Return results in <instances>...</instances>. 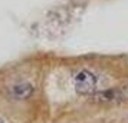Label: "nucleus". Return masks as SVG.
<instances>
[{"label":"nucleus","instance_id":"obj_1","mask_svg":"<svg viewBox=\"0 0 128 123\" xmlns=\"http://www.w3.org/2000/svg\"><path fill=\"white\" fill-rule=\"evenodd\" d=\"M98 76L89 69L81 67L72 72V84L78 94L82 96H91L98 90Z\"/></svg>","mask_w":128,"mask_h":123},{"label":"nucleus","instance_id":"obj_2","mask_svg":"<svg viewBox=\"0 0 128 123\" xmlns=\"http://www.w3.org/2000/svg\"><path fill=\"white\" fill-rule=\"evenodd\" d=\"M88 99L96 105H118L125 102V96L121 87H108L102 90H96L95 93L88 96Z\"/></svg>","mask_w":128,"mask_h":123},{"label":"nucleus","instance_id":"obj_3","mask_svg":"<svg viewBox=\"0 0 128 123\" xmlns=\"http://www.w3.org/2000/svg\"><path fill=\"white\" fill-rule=\"evenodd\" d=\"M7 92H9V96L14 100H26L32 97V94L35 92V86L30 82H18L9 86Z\"/></svg>","mask_w":128,"mask_h":123},{"label":"nucleus","instance_id":"obj_4","mask_svg":"<svg viewBox=\"0 0 128 123\" xmlns=\"http://www.w3.org/2000/svg\"><path fill=\"white\" fill-rule=\"evenodd\" d=\"M121 90H122V93H124V96H125V100H128V83L121 86Z\"/></svg>","mask_w":128,"mask_h":123},{"label":"nucleus","instance_id":"obj_5","mask_svg":"<svg viewBox=\"0 0 128 123\" xmlns=\"http://www.w3.org/2000/svg\"><path fill=\"white\" fill-rule=\"evenodd\" d=\"M0 123H6V122H4V120H3V119H2V117H0Z\"/></svg>","mask_w":128,"mask_h":123}]
</instances>
